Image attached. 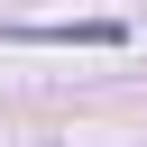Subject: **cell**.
<instances>
[{"label": "cell", "instance_id": "cell-1", "mask_svg": "<svg viewBox=\"0 0 147 147\" xmlns=\"http://www.w3.org/2000/svg\"><path fill=\"white\" fill-rule=\"evenodd\" d=\"M9 37H28V46H119L129 28H119V18H28V28H9Z\"/></svg>", "mask_w": 147, "mask_h": 147}]
</instances>
